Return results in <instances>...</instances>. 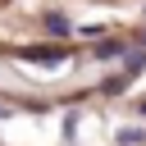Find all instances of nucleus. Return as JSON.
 <instances>
[{
  "instance_id": "4",
  "label": "nucleus",
  "mask_w": 146,
  "mask_h": 146,
  "mask_svg": "<svg viewBox=\"0 0 146 146\" xmlns=\"http://www.w3.org/2000/svg\"><path fill=\"white\" fill-rule=\"evenodd\" d=\"M141 141H146L141 128H123V132H119V146H141Z\"/></svg>"
},
{
  "instance_id": "5",
  "label": "nucleus",
  "mask_w": 146,
  "mask_h": 146,
  "mask_svg": "<svg viewBox=\"0 0 146 146\" xmlns=\"http://www.w3.org/2000/svg\"><path fill=\"white\" fill-rule=\"evenodd\" d=\"M141 64H146V46L128 55V78H137V73H141Z\"/></svg>"
},
{
  "instance_id": "2",
  "label": "nucleus",
  "mask_w": 146,
  "mask_h": 146,
  "mask_svg": "<svg viewBox=\"0 0 146 146\" xmlns=\"http://www.w3.org/2000/svg\"><path fill=\"white\" fill-rule=\"evenodd\" d=\"M119 55H128V46H123V41H114V36L96 46V59H119Z\"/></svg>"
},
{
  "instance_id": "8",
  "label": "nucleus",
  "mask_w": 146,
  "mask_h": 146,
  "mask_svg": "<svg viewBox=\"0 0 146 146\" xmlns=\"http://www.w3.org/2000/svg\"><path fill=\"white\" fill-rule=\"evenodd\" d=\"M141 114H146V100H141Z\"/></svg>"
},
{
  "instance_id": "7",
  "label": "nucleus",
  "mask_w": 146,
  "mask_h": 146,
  "mask_svg": "<svg viewBox=\"0 0 146 146\" xmlns=\"http://www.w3.org/2000/svg\"><path fill=\"white\" fill-rule=\"evenodd\" d=\"M141 46H146V32H141Z\"/></svg>"
},
{
  "instance_id": "6",
  "label": "nucleus",
  "mask_w": 146,
  "mask_h": 146,
  "mask_svg": "<svg viewBox=\"0 0 146 146\" xmlns=\"http://www.w3.org/2000/svg\"><path fill=\"white\" fill-rule=\"evenodd\" d=\"M123 87H128V73H123V78H105V87H100V91H105V96H119Z\"/></svg>"
},
{
  "instance_id": "1",
  "label": "nucleus",
  "mask_w": 146,
  "mask_h": 146,
  "mask_svg": "<svg viewBox=\"0 0 146 146\" xmlns=\"http://www.w3.org/2000/svg\"><path fill=\"white\" fill-rule=\"evenodd\" d=\"M14 59H27V64H64L68 50H50V46H14Z\"/></svg>"
},
{
  "instance_id": "9",
  "label": "nucleus",
  "mask_w": 146,
  "mask_h": 146,
  "mask_svg": "<svg viewBox=\"0 0 146 146\" xmlns=\"http://www.w3.org/2000/svg\"><path fill=\"white\" fill-rule=\"evenodd\" d=\"M0 114H5V110H0Z\"/></svg>"
},
{
  "instance_id": "3",
  "label": "nucleus",
  "mask_w": 146,
  "mask_h": 146,
  "mask_svg": "<svg viewBox=\"0 0 146 146\" xmlns=\"http://www.w3.org/2000/svg\"><path fill=\"white\" fill-rule=\"evenodd\" d=\"M46 32H55V36H68L73 27H68V18H64V14H46Z\"/></svg>"
}]
</instances>
